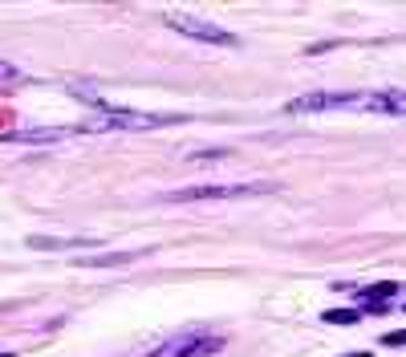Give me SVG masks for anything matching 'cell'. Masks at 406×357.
<instances>
[{"mask_svg": "<svg viewBox=\"0 0 406 357\" xmlns=\"http://www.w3.org/2000/svg\"><path fill=\"white\" fill-rule=\"evenodd\" d=\"M12 78H21V69L12 61H0V82H12Z\"/></svg>", "mask_w": 406, "mask_h": 357, "instance_id": "cell-13", "label": "cell"}, {"mask_svg": "<svg viewBox=\"0 0 406 357\" xmlns=\"http://www.w3.org/2000/svg\"><path fill=\"white\" fill-rule=\"evenodd\" d=\"M289 114H333V110H358V89L354 93H337V89H321V93H301L284 106Z\"/></svg>", "mask_w": 406, "mask_h": 357, "instance_id": "cell-4", "label": "cell"}, {"mask_svg": "<svg viewBox=\"0 0 406 357\" xmlns=\"http://www.w3.org/2000/svg\"><path fill=\"white\" fill-rule=\"evenodd\" d=\"M82 244H98L93 235L78 240V235H29V248L33 252H69V248H82Z\"/></svg>", "mask_w": 406, "mask_h": 357, "instance_id": "cell-8", "label": "cell"}, {"mask_svg": "<svg viewBox=\"0 0 406 357\" xmlns=\"http://www.w3.org/2000/svg\"><path fill=\"white\" fill-rule=\"evenodd\" d=\"M167 25L183 33V37H191V41H203V45H224V49H236V33H227L220 25H207V21H195V16H187V12H167Z\"/></svg>", "mask_w": 406, "mask_h": 357, "instance_id": "cell-5", "label": "cell"}, {"mask_svg": "<svg viewBox=\"0 0 406 357\" xmlns=\"http://www.w3.org/2000/svg\"><path fill=\"white\" fill-rule=\"evenodd\" d=\"M69 130H61V126H33V130H4L0 134V142L4 146H25V142H61Z\"/></svg>", "mask_w": 406, "mask_h": 357, "instance_id": "cell-7", "label": "cell"}, {"mask_svg": "<svg viewBox=\"0 0 406 357\" xmlns=\"http://www.w3.org/2000/svg\"><path fill=\"white\" fill-rule=\"evenodd\" d=\"M0 357H16V354H0Z\"/></svg>", "mask_w": 406, "mask_h": 357, "instance_id": "cell-14", "label": "cell"}, {"mask_svg": "<svg viewBox=\"0 0 406 357\" xmlns=\"http://www.w3.org/2000/svg\"><path fill=\"white\" fill-rule=\"evenodd\" d=\"M183 114H138V110H106L102 118L86 122L82 130H159V126H183Z\"/></svg>", "mask_w": 406, "mask_h": 357, "instance_id": "cell-1", "label": "cell"}, {"mask_svg": "<svg viewBox=\"0 0 406 357\" xmlns=\"http://www.w3.org/2000/svg\"><path fill=\"white\" fill-rule=\"evenodd\" d=\"M382 345H386V349H403V345H406V329H394V333H386V337H382Z\"/></svg>", "mask_w": 406, "mask_h": 357, "instance_id": "cell-12", "label": "cell"}, {"mask_svg": "<svg viewBox=\"0 0 406 357\" xmlns=\"http://www.w3.org/2000/svg\"><path fill=\"white\" fill-rule=\"evenodd\" d=\"M276 191L272 183H224V187H183L167 191V203H199V199H244V195H269Z\"/></svg>", "mask_w": 406, "mask_h": 357, "instance_id": "cell-2", "label": "cell"}, {"mask_svg": "<svg viewBox=\"0 0 406 357\" xmlns=\"http://www.w3.org/2000/svg\"><path fill=\"white\" fill-rule=\"evenodd\" d=\"M142 252H114V256H74V268H114V264H131Z\"/></svg>", "mask_w": 406, "mask_h": 357, "instance_id": "cell-9", "label": "cell"}, {"mask_svg": "<svg viewBox=\"0 0 406 357\" xmlns=\"http://www.w3.org/2000/svg\"><path fill=\"white\" fill-rule=\"evenodd\" d=\"M220 345H224V337H212L203 329H187V333L171 337L167 345H159L155 354H146V357H207V354H216Z\"/></svg>", "mask_w": 406, "mask_h": 357, "instance_id": "cell-3", "label": "cell"}, {"mask_svg": "<svg viewBox=\"0 0 406 357\" xmlns=\"http://www.w3.org/2000/svg\"><path fill=\"white\" fill-rule=\"evenodd\" d=\"M224 154H227V150H195V154H191L187 163H220Z\"/></svg>", "mask_w": 406, "mask_h": 357, "instance_id": "cell-11", "label": "cell"}, {"mask_svg": "<svg viewBox=\"0 0 406 357\" xmlns=\"http://www.w3.org/2000/svg\"><path fill=\"white\" fill-rule=\"evenodd\" d=\"M321 321H329V325H358V312L354 309H329Z\"/></svg>", "mask_w": 406, "mask_h": 357, "instance_id": "cell-10", "label": "cell"}, {"mask_svg": "<svg viewBox=\"0 0 406 357\" xmlns=\"http://www.w3.org/2000/svg\"><path fill=\"white\" fill-rule=\"evenodd\" d=\"M365 114L406 118V89H365Z\"/></svg>", "mask_w": 406, "mask_h": 357, "instance_id": "cell-6", "label": "cell"}]
</instances>
